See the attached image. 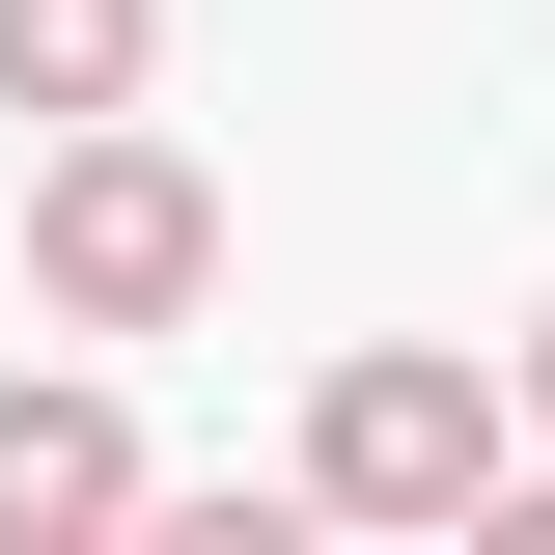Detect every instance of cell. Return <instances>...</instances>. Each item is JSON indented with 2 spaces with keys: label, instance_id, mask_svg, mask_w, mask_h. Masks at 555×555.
<instances>
[{
  "label": "cell",
  "instance_id": "4",
  "mask_svg": "<svg viewBox=\"0 0 555 555\" xmlns=\"http://www.w3.org/2000/svg\"><path fill=\"white\" fill-rule=\"evenodd\" d=\"M139 28H167V0H0V112H139Z\"/></svg>",
  "mask_w": 555,
  "mask_h": 555
},
{
  "label": "cell",
  "instance_id": "2",
  "mask_svg": "<svg viewBox=\"0 0 555 555\" xmlns=\"http://www.w3.org/2000/svg\"><path fill=\"white\" fill-rule=\"evenodd\" d=\"M195 278H222V195H195L139 112H83L56 167H28V306H56V334H167Z\"/></svg>",
  "mask_w": 555,
  "mask_h": 555
},
{
  "label": "cell",
  "instance_id": "1",
  "mask_svg": "<svg viewBox=\"0 0 555 555\" xmlns=\"http://www.w3.org/2000/svg\"><path fill=\"white\" fill-rule=\"evenodd\" d=\"M500 473H528V389H473L444 334H361L306 389V500L334 528H500Z\"/></svg>",
  "mask_w": 555,
  "mask_h": 555
},
{
  "label": "cell",
  "instance_id": "5",
  "mask_svg": "<svg viewBox=\"0 0 555 555\" xmlns=\"http://www.w3.org/2000/svg\"><path fill=\"white\" fill-rule=\"evenodd\" d=\"M528 444H555V306H528Z\"/></svg>",
  "mask_w": 555,
  "mask_h": 555
},
{
  "label": "cell",
  "instance_id": "3",
  "mask_svg": "<svg viewBox=\"0 0 555 555\" xmlns=\"http://www.w3.org/2000/svg\"><path fill=\"white\" fill-rule=\"evenodd\" d=\"M139 500L167 473H139L112 389H0V555H83V528H139Z\"/></svg>",
  "mask_w": 555,
  "mask_h": 555
}]
</instances>
